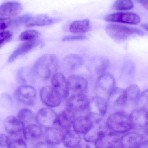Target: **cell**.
<instances>
[{
	"mask_svg": "<svg viewBox=\"0 0 148 148\" xmlns=\"http://www.w3.org/2000/svg\"><path fill=\"white\" fill-rule=\"evenodd\" d=\"M59 63V58L56 56L44 55L36 62L33 67V72L41 79H48L57 71Z\"/></svg>",
	"mask_w": 148,
	"mask_h": 148,
	"instance_id": "cell-1",
	"label": "cell"
},
{
	"mask_svg": "<svg viewBox=\"0 0 148 148\" xmlns=\"http://www.w3.org/2000/svg\"><path fill=\"white\" fill-rule=\"evenodd\" d=\"M106 127L111 132L123 134L132 128L130 115L123 111H117L111 114L107 119Z\"/></svg>",
	"mask_w": 148,
	"mask_h": 148,
	"instance_id": "cell-2",
	"label": "cell"
},
{
	"mask_svg": "<svg viewBox=\"0 0 148 148\" xmlns=\"http://www.w3.org/2000/svg\"><path fill=\"white\" fill-rule=\"evenodd\" d=\"M105 30L111 38L118 42L123 41L133 36H142L144 34L143 31L139 29L113 23L107 25Z\"/></svg>",
	"mask_w": 148,
	"mask_h": 148,
	"instance_id": "cell-3",
	"label": "cell"
},
{
	"mask_svg": "<svg viewBox=\"0 0 148 148\" xmlns=\"http://www.w3.org/2000/svg\"><path fill=\"white\" fill-rule=\"evenodd\" d=\"M108 103L101 96H95L89 100L87 110L88 116L93 122L102 120L108 110Z\"/></svg>",
	"mask_w": 148,
	"mask_h": 148,
	"instance_id": "cell-4",
	"label": "cell"
},
{
	"mask_svg": "<svg viewBox=\"0 0 148 148\" xmlns=\"http://www.w3.org/2000/svg\"><path fill=\"white\" fill-rule=\"evenodd\" d=\"M108 107L114 110H119L124 107L127 103L125 89L115 87L109 94Z\"/></svg>",
	"mask_w": 148,
	"mask_h": 148,
	"instance_id": "cell-5",
	"label": "cell"
},
{
	"mask_svg": "<svg viewBox=\"0 0 148 148\" xmlns=\"http://www.w3.org/2000/svg\"><path fill=\"white\" fill-rule=\"evenodd\" d=\"M121 134L110 131L104 132L95 142L96 147H121L120 142L122 135Z\"/></svg>",
	"mask_w": 148,
	"mask_h": 148,
	"instance_id": "cell-6",
	"label": "cell"
},
{
	"mask_svg": "<svg viewBox=\"0 0 148 148\" xmlns=\"http://www.w3.org/2000/svg\"><path fill=\"white\" fill-rule=\"evenodd\" d=\"M40 97L42 102L49 107H56L61 103L62 98L53 87L45 86L41 89Z\"/></svg>",
	"mask_w": 148,
	"mask_h": 148,
	"instance_id": "cell-7",
	"label": "cell"
},
{
	"mask_svg": "<svg viewBox=\"0 0 148 148\" xmlns=\"http://www.w3.org/2000/svg\"><path fill=\"white\" fill-rule=\"evenodd\" d=\"M89 100L84 94H72L67 101V109L74 114L82 113L87 110Z\"/></svg>",
	"mask_w": 148,
	"mask_h": 148,
	"instance_id": "cell-8",
	"label": "cell"
},
{
	"mask_svg": "<svg viewBox=\"0 0 148 148\" xmlns=\"http://www.w3.org/2000/svg\"><path fill=\"white\" fill-rule=\"evenodd\" d=\"M104 20L110 22L136 25L140 22L141 19L139 15L135 13L120 12L108 15L105 17Z\"/></svg>",
	"mask_w": 148,
	"mask_h": 148,
	"instance_id": "cell-9",
	"label": "cell"
},
{
	"mask_svg": "<svg viewBox=\"0 0 148 148\" xmlns=\"http://www.w3.org/2000/svg\"><path fill=\"white\" fill-rule=\"evenodd\" d=\"M57 115L54 110L49 108H43L39 110L36 116V121L40 127L47 128L56 124Z\"/></svg>",
	"mask_w": 148,
	"mask_h": 148,
	"instance_id": "cell-10",
	"label": "cell"
},
{
	"mask_svg": "<svg viewBox=\"0 0 148 148\" xmlns=\"http://www.w3.org/2000/svg\"><path fill=\"white\" fill-rule=\"evenodd\" d=\"M15 96L20 102L27 105H32L36 98V91L32 86L22 85L16 89Z\"/></svg>",
	"mask_w": 148,
	"mask_h": 148,
	"instance_id": "cell-11",
	"label": "cell"
},
{
	"mask_svg": "<svg viewBox=\"0 0 148 148\" xmlns=\"http://www.w3.org/2000/svg\"><path fill=\"white\" fill-rule=\"evenodd\" d=\"M52 86L62 99H66L69 95L67 80L63 74L56 73L53 75L51 80Z\"/></svg>",
	"mask_w": 148,
	"mask_h": 148,
	"instance_id": "cell-12",
	"label": "cell"
},
{
	"mask_svg": "<svg viewBox=\"0 0 148 148\" xmlns=\"http://www.w3.org/2000/svg\"><path fill=\"white\" fill-rule=\"evenodd\" d=\"M4 125L6 132L11 136L23 135L25 126L17 117L8 116L5 120Z\"/></svg>",
	"mask_w": 148,
	"mask_h": 148,
	"instance_id": "cell-13",
	"label": "cell"
},
{
	"mask_svg": "<svg viewBox=\"0 0 148 148\" xmlns=\"http://www.w3.org/2000/svg\"><path fill=\"white\" fill-rule=\"evenodd\" d=\"M69 94H84L88 87V82L83 77L77 75H72L67 80Z\"/></svg>",
	"mask_w": 148,
	"mask_h": 148,
	"instance_id": "cell-14",
	"label": "cell"
},
{
	"mask_svg": "<svg viewBox=\"0 0 148 148\" xmlns=\"http://www.w3.org/2000/svg\"><path fill=\"white\" fill-rule=\"evenodd\" d=\"M103 123L102 120L94 122L91 128L86 134L83 135V138L86 142L94 143L107 129L106 123Z\"/></svg>",
	"mask_w": 148,
	"mask_h": 148,
	"instance_id": "cell-15",
	"label": "cell"
},
{
	"mask_svg": "<svg viewBox=\"0 0 148 148\" xmlns=\"http://www.w3.org/2000/svg\"><path fill=\"white\" fill-rule=\"evenodd\" d=\"M121 137V147L138 148L143 141L142 135L137 132H127Z\"/></svg>",
	"mask_w": 148,
	"mask_h": 148,
	"instance_id": "cell-16",
	"label": "cell"
},
{
	"mask_svg": "<svg viewBox=\"0 0 148 148\" xmlns=\"http://www.w3.org/2000/svg\"><path fill=\"white\" fill-rule=\"evenodd\" d=\"M41 41L38 39L33 41H25L22 43L8 58L9 62L11 63L15 61L20 56L27 54L32 50L38 47L41 44Z\"/></svg>",
	"mask_w": 148,
	"mask_h": 148,
	"instance_id": "cell-17",
	"label": "cell"
},
{
	"mask_svg": "<svg viewBox=\"0 0 148 148\" xmlns=\"http://www.w3.org/2000/svg\"><path fill=\"white\" fill-rule=\"evenodd\" d=\"M133 128H143L148 125V110L143 108L135 109L130 115Z\"/></svg>",
	"mask_w": 148,
	"mask_h": 148,
	"instance_id": "cell-18",
	"label": "cell"
},
{
	"mask_svg": "<svg viewBox=\"0 0 148 148\" xmlns=\"http://www.w3.org/2000/svg\"><path fill=\"white\" fill-rule=\"evenodd\" d=\"M75 119V114L66 108L57 116L56 124L63 130L71 129Z\"/></svg>",
	"mask_w": 148,
	"mask_h": 148,
	"instance_id": "cell-19",
	"label": "cell"
},
{
	"mask_svg": "<svg viewBox=\"0 0 148 148\" xmlns=\"http://www.w3.org/2000/svg\"><path fill=\"white\" fill-rule=\"evenodd\" d=\"M22 10L21 3L17 2H8L0 5V17L10 18L20 14Z\"/></svg>",
	"mask_w": 148,
	"mask_h": 148,
	"instance_id": "cell-20",
	"label": "cell"
},
{
	"mask_svg": "<svg viewBox=\"0 0 148 148\" xmlns=\"http://www.w3.org/2000/svg\"><path fill=\"white\" fill-rule=\"evenodd\" d=\"M115 81L113 76L108 73L101 74L97 81L98 88L103 93L109 94L114 88Z\"/></svg>",
	"mask_w": 148,
	"mask_h": 148,
	"instance_id": "cell-21",
	"label": "cell"
},
{
	"mask_svg": "<svg viewBox=\"0 0 148 148\" xmlns=\"http://www.w3.org/2000/svg\"><path fill=\"white\" fill-rule=\"evenodd\" d=\"M64 133L60 127L47 128L45 133V140L50 146L57 145L62 142Z\"/></svg>",
	"mask_w": 148,
	"mask_h": 148,
	"instance_id": "cell-22",
	"label": "cell"
},
{
	"mask_svg": "<svg viewBox=\"0 0 148 148\" xmlns=\"http://www.w3.org/2000/svg\"><path fill=\"white\" fill-rule=\"evenodd\" d=\"M93 122L91 118L88 116H80L75 119L73 128L74 131L79 134L84 135L93 126Z\"/></svg>",
	"mask_w": 148,
	"mask_h": 148,
	"instance_id": "cell-23",
	"label": "cell"
},
{
	"mask_svg": "<svg viewBox=\"0 0 148 148\" xmlns=\"http://www.w3.org/2000/svg\"><path fill=\"white\" fill-rule=\"evenodd\" d=\"M53 23V19L49 17L46 15L41 14L33 17L29 16L25 24L27 27H43L51 25Z\"/></svg>",
	"mask_w": 148,
	"mask_h": 148,
	"instance_id": "cell-24",
	"label": "cell"
},
{
	"mask_svg": "<svg viewBox=\"0 0 148 148\" xmlns=\"http://www.w3.org/2000/svg\"><path fill=\"white\" fill-rule=\"evenodd\" d=\"M42 134V129L40 126L34 123L25 126L23 136L25 140L33 141L39 139Z\"/></svg>",
	"mask_w": 148,
	"mask_h": 148,
	"instance_id": "cell-25",
	"label": "cell"
},
{
	"mask_svg": "<svg viewBox=\"0 0 148 148\" xmlns=\"http://www.w3.org/2000/svg\"><path fill=\"white\" fill-rule=\"evenodd\" d=\"M81 141L80 135L73 129H70L64 134L62 142L67 147L74 148L78 147Z\"/></svg>",
	"mask_w": 148,
	"mask_h": 148,
	"instance_id": "cell-26",
	"label": "cell"
},
{
	"mask_svg": "<svg viewBox=\"0 0 148 148\" xmlns=\"http://www.w3.org/2000/svg\"><path fill=\"white\" fill-rule=\"evenodd\" d=\"M90 23L88 19L77 20L73 22L69 26L70 32L75 34H83L89 30Z\"/></svg>",
	"mask_w": 148,
	"mask_h": 148,
	"instance_id": "cell-27",
	"label": "cell"
},
{
	"mask_svg": "<svg viewBox=\"0 0 148 148\" xmlns=\"http://www.w3.org/2000/svg\"><path fill=\"white\" fill-rule=\"evenodd\" d=\"M64 63L66 67L70 70H75L82 67L83 63V60L78 55L71 54L65 57Z\"/></svg>",
	"mask_w": 148,
	"mask_h": 148,
	"instance_id": "cell-28",
	"label": "cell"
},
{
	"mask_svg": "<svg viewBox=\"0 0 148 148\" xmlns=\"http://www.w3.org/2000/svg\"><path fill=\"white\" fill-rule=\"evenodd\" d=\"M17 117L25 126L34 123H33L36 120V117L33 112L27 108L21 109L18 112Z\"/></svg>",
	"mask_w": 148,
	"mask_h": 148,
	"instance_id": "cell-29",
	"label": "cell"
},
{
	"mask_svg": "<svg viewBox=\"0 0 148 148\" xmlns=\"http://www.w3.org/2000/svg\"><path fill=\"white\" fill-rule=\"evenodd\" d=\"M125 90L127 103L138 100L140 94V89L138 85L132 84L128 87Z\"/></svg>",
	"mask_w": 148,
	"mask_h": 148,
	"instance_id": "cell-30",
	"label": "cell"
},
{
	"mask_svg": "<svg viewBox=\"0 0 148 148\" xmlns=\"http://www.w3.org/2000/svg\"><path fill=\"white\" fill-rule=\"evenodd\" d=\"M40 33L35 30H28L23 32L20 34L19 38L21 41H29L38 39Z\"/></svg>",
	"mask_w": 148,
	"mask_h": 148,
	"instance_id": "cell-31",
	"label": "cell"
},
{
	"mask_svg": "<svg viewBox=\"0 0 148 148\" xmlns=\"http://www.w3.org/2000/svg\"><path fill=\"white\" fill-rule=\"evenodd\" d=\"M134 6L132 0H116L114 3L113 8L116 10L123 11L131 10Z\"/></svg>",
	"mask_w": 148,
	"mask_h": 148,
	"instance_id": "cell-32",
	"label": "cell"
},
{
	"mask_svg": "<svg viewBox=\"0 0 148 148\" xmlns=\"http://www.w3.org/2000/svg\"><path fill=\"white\" fill-rule=\"evenodd\" d=\"M137 101L139 108L148 110V89L140 94Z\"/></svg>",
	"mask_w": 148,
	"mask_h": 148,
	"instance_id": "cell-33",
	"label": "cell"
},
{
	"mask_svg": "<svg viewBox=\"0 0 148 148\" xmlns=\"http://www.w3.org/2000/svg\"><path fill=\"white\" fill-rule=\"evenodd\" d=\"M13 35L12 31L9 30L0 33V48L11 40Z\"/></svg>",
	"mask_w": 148,
	"mask_h": 148,
	"instance_id": "cell-34",
	"label": "cell"
},
{
	"mask_svg": "<svg viewBox=\"0 0 148 148\" xmlns=\"http://www.w3.org/2000/svg\"><path fill=\"white\" fill-rule=\"evenodd\" d=\"M29 16V15L26 14L16 17L11 21V26L13 27H18L23 23H25L26 21Z\"/></svg>",
	"mask_w": 148,
	"mask_h": 148,
	"instance_id": "cell-35",
	"label": "cell"
},
{
	"mask_svg": "<svg viewBox=\"0 0 148 148\" xmlns=\"http://www.w3.org/2000/svg\"><path fill=\"white\" fill-rule=\"evenodd\" d=\"M27 147L26 142L21 139H17L10 142L8 148H26Z\"/></svg>",
	"mask_w": 148,
	"mask_h": 148,
	"instance_id": "cell-36",
	"label": "cell"
},
{
	"mask_svg": "<svg viewBox=\"0 0 148 148\" xmlns=\"http://www.w3.org/2000/svg\"><path fill=\"white\" fill-rule=\"evenodd\" d=\"M109 64V61L107 59H104L103 61H102V62L100 63L99 66L97 67V72L98 74H103L108 67Z\"/></svg>",
	"mask_w": 148,
	"mask_h": 148,
	"instance_id": "cell-37",
	"label": "cell"
},
{
	"mask_svg": "<svg viewBox=\"0 0 148 148\" xmlns=\"http://www.w3.org/2000/svg\"><path fill=\"white\" fill-rule=\"evenodd\" d=\"M10 142V140L8 136L0 134V147H8Z\"/></svg>",
	"mask_w": 148,
	"mask_h": 148,
	"instance_id": "cell-38",
	"label": "cell"
},
{
	"mask_svg": "<svg viewBox=\"0 0 148 148\" xmlns=\"http://www.w3.org/2000/svg\"><path fill=\"white\" fill-rule=\"evenodd\" d=\"M87 38V36L83 34H77L76 35L68 36L62 39L64 41H82Z\"/></svg>",
	"mask_w": 148,
	"mask_h": 148,
	"instance_id": "cell-39",
	"label": "cell"
},
{
	"mask_svg": "<svg viewBox=\"0 0 148 148\" xmlns=\"http://www.w3.org/2000/svg\"><path fill=\"white\" fill-rule=\"evenodd\" d=\"M12 20L10 18L0 17V30L8 28L11 26Z\"/></svg>",
	"mask_w": 148,
	"mask_h": 148,
	"instance_id": "cell-40",
	"label": "cell"
},
{
	"mask_svg": "<svg viewBox=\"0 0 148 148\" xmlns=\"http://www.w3.org/2000/svg\"><path fill=\"white\" fill-rule=\"evenodd\" d=\"M135 1L139 3L142 4L143 6H145L148 3V0H135Z\"/></svg>",
	"mask_w": 148,
	"mask_h": 148,
	"instance_id": "cell-41",
	"label": "cell"
},
{
	"mask_svg": "<svg viewBox=\"0 0 148 148\" xmlns=\"http://www.w3.org/2000/svg\"><path fill=\"white\" fill-rule=\"evenodd\" d=\"M141 27L143 28L144 29H145L146 31L148 32V24L147 23H144L141 25Z\"/></svg>",
	"mask_w": 148,
	"mask_h": 148,
	"instance_id": "cell-42",
	"label": "cell"
},
{
	"mask_svg": "<svg viewBox=\"0 0 148 148\" xmlns=\"http://www.w3.org/2000/svg\"><path fill=\"white\" fill-rule=\"evenodd\" d=\"M146 134H147L148 136V127H147V129H146Z\"/></svg>",
	"mask_w": 148,
	"mask_h": 148,
	"instance_id": "cell-43",
	"label": "cell"
}]
</instances>
